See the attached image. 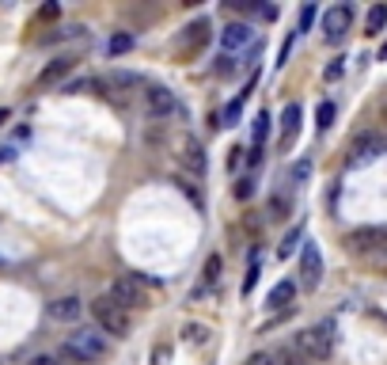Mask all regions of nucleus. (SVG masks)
<instances>
[{
    "mask_svg": "<svg viewBox=\"0 0 387 365\" xmlns=\"http://www.w3.org/2000/svg\"><path fill=\"white\" fill-rule=\"evenodd\" d=\"M323 77H327V80H338V77H342V61L327 65V72H323Z\"/></svg>",
    "mask_w": 387,
    "mask_h": 365,
    "instance_id": "34",
    "label": "nucleus"
},
{
    "mask_svg": "<svg viewBox=\"0 0 387 365\" xmlns=\"http://www.w3.org/2000/svg\"><path fill=\"white\" fill-rule=\"evenodd\" d=\"M247 365H277V361H273V354L258 350V354H251V358H247Z\"/></svg>",
    "mask_w": 387,
    "mask_h": 365,
    "instance_id": "33",
    "label": "nucleus"
},
{
    "mask_svg": "<svg viewBox=\"0 0 387 365\" xmlns=\"http://www.w3.org/2000/svg\"><path fill=\"white\" fill-rule=\"evenodd\" d=\"M387 153V137L376 134V129H365L349 141V153H346V167H368L376 164L380 156Z\"/></svg>",
    "mask_w": 387,
    "mask_h": 365,
    "instance_id": "6",
    "label": "nucleus"
},
{
    "mask_svg": "<svg viewBox=\"0 0 387 365\" xmlns=\"http://www.w3.org/2000/svg\"><path fill=\"white\" fill-rule=\"evenodd\" d=\"M72 65H77V58H58V61H50L46 69L39 72V80H34V88L39 91H50L53 84H61L65 77L72 72Z\"/></svg>",
    "mask_w": 387,
    "mask_h": 365,
    "instance_id": "12",
    "label": "nucleus"
},
{
    "mask_svg": "<svg viewBox=\"0 0 387 365\" xmlns=\"http://www.w3.org/2000/svg\"><path fill=\"white\" fill-rule=\"evenodd\" d=\"M251 42H254V31H251L247 23H228V27L221 31V46H224L228 53H235V50H247Z\"/></svg>",
    "mask_w": 387,
    "mask_h": 365,
    "instance_id": "14",
    "label": "nucleus"
},
{
    "mask_svg": "<svg viewBox=\"0 0 387 365\" xmlns=\"http://www.w3.org/2000/svg\"><path fill=\"white\" fill-rule=\"evenodd\" d=\"M254 278H258V263H251V270H247V282H243V289H247V293L254 289Z\"/></svg>",
    "mask_w": 387,
    "mask_h": 365,
    "instance_id": "35",
    "label": "nucleus"
},
{
    "mask_svg": "<svg viewBox=\"0 0 387 365\" xmlns=\"http://www.w3.org/2000/svg\"><path fill=\"white\" fill-rule=\"evenodd\" d=\"M273 361H277V365H308V361H304V354L296 350V342H285L277 354H273Z\"/></svg>",
    "mask_w": 387,
    "mask_h": 365,
    "instance_id": "19",
    "label": "nucleus"
},
{
    "mask_svg": "<svg viewBox=\"0 0 387 365\" xmlns=\"http://www.w3.org/2000/svg\"><path fill=\"white\" fill-rule=\"evenodd\" d=\"M209 20H194V23H186L183 31H178V42H175V53H178V61H190L197 58V53L209 46Z\"/></svg>",
    "mask_w": 387,
    "mask_h": 365,
    "instance_id": "9",
    "label": "nucleus"
},
{
    "mask_svg": "<svg viewBox=\"0 0 387 365\" xmlns=\"http://www.w3.org/2000/svg\"><path fill=\"white\" fill-rule=\"evenodd\" d=\"M129 46H133V39H129V34H114V39H110V46H107V50H110V53H114V58H118V53H126Z\"/></svg>",
    "mask_w": 387,
    "mask_h": 365,
    "instance_id": "26",
    "label": "nucleus"
},
{
    "mask_svg": "<svg viewBox=\"0 0 387 365\" xmlns=\"http://www.w3.org/2000/svg\"><path fill=\"white\" fill-rule=\"evenodd\" d=\"M107 84H110L114 91H122V96H129V91H145V88H148V84L137 77V72H110Z\"/></svg>",
    "mask_w": 387,
    "mask_h": 365,
    "instance_id": "16",
    "label": "nucleus"
},
{
    "mask_svg": "<svg viewBox=\"0 0 387 365\" xmlns=\"http://www.w3.org/2000/svg\"><path fill=\"white\" fill-rule=\"evenodd\" d=\"M380 118L387 122V91H383V99H380Z\"/></svg>",
    "mask_w": 387,
    "mask_h": 365,
    "instance_id": "36",
    "label": "nucleus"
},
{
    "mask_svg": "<svg viewBox=\"0 0 387 365\" xmlns=\"http://www.w3.org/2000/svg\"><path fill=\"white\" fill-rule=\"evenodd\" d=\"M202 274H205V282H209V286H216V278H221V255H209V259H205Z\"/></svg>",
    "mask_w": 387,
    "mask_h": 365,
    "instance_id": "24",
    "label": "nucleus"
},
{
    "mask_svg": "<svg viewBox=\"0 0 387 365\" xmlns=\"http://www.w3.org/2000/svg\"><path fill=\"white\" fill-rule=\"evenodd\" d=\"M311 23H315V8H311V4H304V12H300V23H296V31L304 34Z\"/></svg>",
    "mask_w": 387,
    "mask_h": 365,
    "instance_id": "29",
    "label": "nucleus"
},
{
    "mask_svg": "<svg viewBox=\"0 0 387 365\" xmlns=\"http://www.w3.org/2000/svg\"><path fill=\"white\" fill-rule=\"evenodd\" d=\"M175 160H178V167H183L186 175H194V179H202L205 167H209V160H205V145L197 141L194 134H178L175 137Z\"/></svg>",
    "mask_w": 387,
    "mask_h": 365,
    "instance_id": "7",
    "label": "nucleus"
},
{
    "mask_svg": "<svg viewBox=\"0 0 387 365\" xmlns=\"http://www.w3.org/2000/svg\"><path fill=\"white\" fill-rule=\"evenodd\" d=\"M380 58H387V42H383V46H380Z\"/></svg>",
    "mask_w": 387,
    "mask_h": 365,
    "instance_id": "37",
    "label": "nucleus"
},
{
    "mask_svg": "<svg viewBox=\"0 0 387 365\" xmlns=\"http://www.w3.org/2000/svg\"><path fill=\"white\" fill-rule=\"evenodd\" d=\"M107 297H110L114 305L126 308L129 316H133L137 308H148V305H152V297H148V282H145V278H137V274H118Z\"/></svg>",
    "mask_w": 387,
    "mask_h": 365,
    "instance_id": "4",
    "label": "nucleus"
},
{
    "mask_svg": "<svg viewBox=\"0 0 387 365\" xmlns=\"http://www.w3.org/2000/svg\"><path fill=\"white\" fill-rule=\"evenodd\" d=\"M251 191H254V179H251V175H243V179L235 183V198H251Z\"/></svg>",
    "mask_w": 387,
    "mask_h": 365,
    "instance_id": "30",
    "label": "nucleus"
},
{
    "mask_svg": "<svg viewBox=\"0 0 387 365\" xmlns=\"http://www.w3.org/2000/svg\"><path fill=\"white\" fill-rule=\"evenodd\" d=\"M91 316H96V324L103 327V331H107V335H118V339H126V335L133 331V316H129L122 305L110 301L107 293L91 301Z\"/></svg>",
    "mask_w": 387,
    "mask_h": 365,
    "instance_id": "5",
    "label": "nucleus"
},
{
    "mask_svg": "<svg viewBox=\"0 0 387 365\" xmlns=\"http://www.w3.org/2000/svg\"><path fill=\"white\" fill-rule=\"evenodd\" d=\"M4 118H8V110H0V126H4Z\"/></svg>",
    "mask_w": 387,
    "mask_h": 365,
    "instance_id": "38",
    "label": "nucleus"
},
{
    "mask_svg": "<svg viewBox=\"0 0 387 365\" xmlns=\"http://www.w3.org/2000/svg\"><path fill=\"white\" fill-rule=\"evenodd\" d=\"M240 110H243V99H232L221 115V126H235V122H240Z\"/></svg>",
    "mask_w": 387,
    "mask_h": 365,
    "instance_id": "25",
    "label": "nucleus"
},
{
    "mask_svg": "<svg viewBox=\"0 0 387 365\" xmlns=\"http://www.w3.org/2000/svg\"><path fill=\"white\" fill-rule=\"evenodd\" d=\"M80 316H84V301H80V297H61V301L50 305V320H58V324H77Z\"/></svg>",
    "mask_w": 387,
    "mask_h": 365,
    "instance_id": "15",
    "label": "nucleus"
},
{
    "mask_svg": "<svg viewBox=\"0 0 387 365\" xmlns=\"http://www.w3.org/2000/svg\"><path fill=\"white\" fill-rule=\"evenodd\" d=\"M39 20H61V4H58V0H50V4L39 8Z\"/></svg>",
    "mask_w": 387,
    "mask_h": 365,
    "instance_id": "28",
    "label": "nucleus"
},
{
    "mask_svg": "<svg viewBox=\"0 0 387 365\" xmlns=\"http://www.w3.org/2000/svg\"><path fill=\"white\" fill-rule=\"evenodd\" d=\"M346 248L353 255L368 259V263H383L387 259V224H365V229H353L346 236Z\"/></svg>",
    "mask_w": 387,
    "mask_h": 365,
    "instance_id": "1",
    "label": "nucleus"
},
{
    "mask_svg": "<svg viewBox=\"0 0 387 365\" xmlns=\"http://www.w3.org/2000/svg\"><path fill=\"white\" fill-rule=\"evenodd\" d=\"M334 122V103H319V129H330Z\"/></svg>",
    "mask_w": 387,
    "mask_h": 365,
    "instance_id": "27",
    "label": "nucleus"
},
{
    "mask_svg": "<svg viewBox=\"0 0 387 365\" xmlns=\"http://www.w3.org/2000/svg\"><path fill=\"white\" fill-rule=\"evenodd\" d=\"M383 23H387V4L368 8V15H365V34H380Z\"/></svg>",
    "mask_w": 387,
    "mask_h": 365,
    "instance_id": "18",
    "label": "nucleus"
},
{
    "mask_svg": "<svg viewBox=\"0 0 387 365\" xmlns=\"http://www.w3.org/2000/svg\"><path fill=\"white\" fill-rule=\"evenodd\" d=\"M323 282V255H319L315 243L300 248V289H319Z\"/></svg>",
    "mask_w": 387,
    "mask_h": 365,
    "instance_id": "11",
    "label": "nucleus"
},
{
    "mask_svg": "<svg viewBox=\"0 0 387 365\" xmlns=\"http://www.w3.org/2000/svg\"><path fill=\"white\" fill-rule=\"evenodd\" d=\"M140 96H145V115L152 122H167V118H175L178 110H183V107H178V99H175V91L164 88V84H148Z\"/></svg>",
    "mask_w": 387,
    "mask_h": 365,
    "instance_id": "8",
    "label": "nucleus"
},
{
    "mask_svg": "<svg viewBox=\"0 0 387 365\" xmlns=\"http://www.w3.org/2000/svg\"><path fill=\"white\" fill-rule=\"evenodd\" d=\"M292 297H296V282H277V286H273L270 289V308H273V312H281V308H289L292 305Z\"/></svg>",
    "mask_w": 387,
    "mask_h": 365,
    "instance_id": "17",
    "label": "nucleus"
},
{
    "mask_svg": "<svg viewBox=\"0 0 387 365\" xmlns=\"http://www.w3.org/2000/svg\"><path fill=\"white\" fill-rule=\"evenodd\" d=\"M349 27H353V4L327 8V15H323V39L327 42H342L349 34Z\"/></svg>",
    "mask_w": 387,
    "mask_h": 365,
    "instance_id": "10",
    "label": "nucleus"
},
{
    "mask_svg": "<svg viewBox=\"0 0 387 365\" xmlns=\"http://www.w3.org/2000/svg\"><path fill=\"white\" fill-rule=\"evenodd\" d=\"M300 236H304V229H292V232H289V236H285V243H281V248H277V255H281V259H289V255H292V251H296V243H300Z\"/></svg>",
    "mask_w": 387,
    "mask_h": 365,
    "instance_id": "23",
    "label": "nucleus"
},
{
    "mask_svg": "<svg viewBox=\"0 0 387 365\" xmlns=\"http://www.w3.org/2000/svg\"><path fill=\"white\" fill-rule=\"evenodd\" d=\"M300 118H304L300 103H289V107L281 110V137H277L281 148H292V141H296V134H300Z\"/></svg>",
    "mask_w": 387,
    "mask_h": 365,
    "instance_id": "13",
    "label": "nucleus"
},
{
    "mask_svg": "<svg viewBox=\"0 0 387 365\" xmlns=\"http://www.w3.org/2000/svg\"><path fill=\"white\" fill-rule=\"evenodd\" d=\"M292 342H296V350L304 354V361H308V365L327 361L330 354H334V324H330V320H323V324L308 327V331H300Z\"/></svg>",
    "mask_w": 387,
    "mask_h": 365,
    "instance_id": "2",
    "label": "nucleus"
},
{
    "mask_svg": "<svg viewBox=\"0 0 387 365\" xmlns=\"http://www.w3.org/2000/svg\"><path fill=\"white\" fill-rule=\"evenodd\" d=\"M266 213H270V221H281V217H289V198H281V194H273L270 205H266Z\"/></svg>",
    "mask_w": 387,
    "mask_h": 365,
    "instance_id": "20",
    "label": "nucleus"
},
{
    "mask_svg": "<svg viewBox=\"0 0 387 365\" xmlns=\"http://www.w3.org/2000/svg\"><path fill=\"white\" fill-rule=\"evenodd\" d=\"M27 365H61V358H58V354H34Z\"/></svg>",
    "mask_w": 387,
    "mask_h": 365,
    "instance_id": "31",
    "label": "nucleus"
},
{
    "mask_svg": "<svg viewBox=\"0 0 387 365\" xmlns=\"http://www.w3.org/2000/svg\"><path fill=\"white\" fill-rule=\"evenodd\" d=\"M266 129H270V115L254 118V153H262V141H266Z\"/></svg>",
    "mask_w": 387,
    "mask_h": 365,
    "instance_id": "21",
    "label": "nucleus"
},
{
    "mask_svg": "<svg viewBox=\"0 0 387 365\" xmlns=\"http://www.w3.org/2000/svg\"><path fill=\"white\" fill-rule=\"evenodd\" d=\"M58 358H72V361H80V365L103 361V358H107V339L96 335V331H72L69 339L61 342Z\"/></svg>",
    "mask_w": 387,
    "mask_h": 365,
    "instance_id": "3",
    "label": "nucleus"
},
{
    "mask_svg": "<svg viewBox=\"0 0 387 365\" xmlns=\"http://www.w3.org/2000/svg\"><path fill=\"white\" fill-rule=\"evenodd\" d=\"M308 172H311V164H308V160L292 164V179H296V183H304V179H308Z\"/></svg>",
    "mask_w": 387,
    "mask_h": 365,
    "instance_id": "32",
    "label": "nucleus"
},
{
    "mask_svg": "<svg viewBox=\"0 0 387 365\" xmlns=\"http://www.w3.org/2000/svg\"><path fill=\"white\" fill-rule=\"evenodd\" d=\"M209 327H202V324H190L186 327V342H194V346H202V342H209Z\"/></svg>",
    "mask_w": 387,
    "mask_h": 365,
    "instance_id": "22",
    "label": "nucleus"
}]
</instances>
